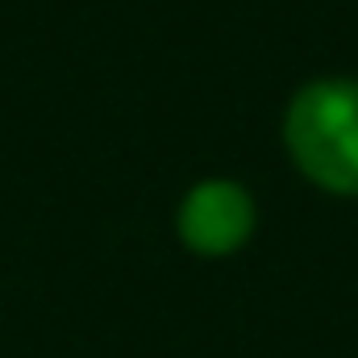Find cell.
I'll return each instance as SVG.
<instances>
[{"instance_id":"6da1fadb","label":"cell","mask_w":358,"mask_h":358,"mask_svg":"<svg viewBox=\"0 0 358 358\" xmlns=\"http://www.w3.org/2000/svg\"><path fill=\"white\" fill-rule=\"evenodd\" d=\"M283 142L300 176L334 196H358V80H317L292 96Z\"/></svg>"},{"instance_id":"7a4b0ae2","label":"cell","mask_w":358,"mask_h":358,"mask_svg":"<svg viewBox=\"0 0 358 358\" xmlns=\"http://www.w3.org/2000/svg\"><path fill=\"white\" fill-rule=\"evenodd\" d=\"M255 234V200L234 179H204L179 204V238L204 259H221L246 246Z\"/></svg>"}]
</instances>
